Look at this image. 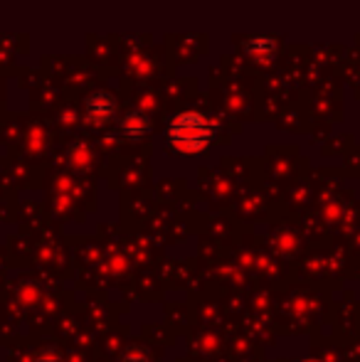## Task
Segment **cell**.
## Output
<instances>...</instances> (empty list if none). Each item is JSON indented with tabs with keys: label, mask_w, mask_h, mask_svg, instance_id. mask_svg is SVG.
<instances>
[{
	"label": "cell",
	"mask_w": 360,
	"mask_h": 362,
	"mask_svg": "<svg viewBox=\"0 0 360 362\" xmlns=\"http://www.w3.org/2000/svg\"><path fill=\"white\" fill-rule=\"evenodd\" d=\"M166 139L175 151L185 156H197L215 141V124L197 111H182L175 119H170Z\"/></svg>",
	"instance_id": "6da1fadb"
},
{
	"label": "cell",
	"mask_w": 360,
	"mask_h": 362,
	"mask_svg": "<svg viewBox=\"0 0 360 362\" xmlns=\"http://www.w3.org/2000/svg\"><path fill=\"white\" fill-rule=\"evenodd\" d=\"M116 116V99L109 91H96L84 101V119L91 126H104Z\"/></svg>",
	"instance_id": "7a4b0ae2"
},
{
	"label": "cell",
	"mask_w": 360,
	"mask_h": 362,
	"mask_svg": "<svg viewBox=\"0 0 360 362\" xmlns=\"http://www.w3.org/2000/svg\"><path fill=\"white\" fill-rule=\"evenodd\" d=\"M119 126H121V134H124L126 139L139 141V139H144V136L149 134L151 121H149V116H146L144 111H129V114L121 119Z\"/></svg>",
	"instance_id": "3957f363"
},
{
	"label": "cell",
	"mask_w": 360,
	"mask_h": 362,
	"mask_svg": "<svg viewBox=\"0 0 360 362\" xmlns=\"http://www.w3.org/2000/svg\"><path fill=\"white\" fill-rule=\"evenodd\" d=\"M301 362H318V360H301Z\"/></svg>",
	"instance_id": "277c9868"
}]
</instances>
